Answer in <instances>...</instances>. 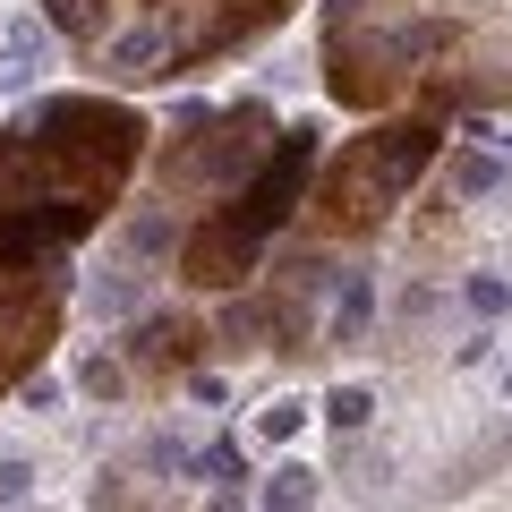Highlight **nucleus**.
<instances>
[{"label": "nucleus", "instance_id": "f257e3e1", "mask_svg": "<svg viewBox=\"0 0 512 512\" xmlns=\"http://www.w3.org/2000/svg\"><path fill=\"white\" fill-rule=\"evenodd\" d=\"M146 111L111 94H43L0 128V214L18 205H77L111 214L128 171L146 163Z\"/></svg>", "mask_w": 512, "mask_h": 512}, {"label": "nucleus", "instance_id": "f03ea898", "mask_svg": "<svg viewBox=\"0 0 512 512\" xmlns=\"http://www.w3.org/2000/svg\"><path fill=\"white\" fill-rule=\"evenodd\" d=\"M436 146H444L436 120H376L367 137H350L316 180V239H359L376 222H393V205L427 180Z\"/></svg>", "mask_w": 512, "mask_h": 512}, {"label": "nucleus", "instance_id": "7ed1b4c3", "mask_svg": "<svg viewBox=\"0 0 512 512\" xmlns=\"http://www.w3.org/2000/svg\"><path fill=\"white\" fill-rule=\"evenodd\" d=\"M265 146H274V111L265 103H222V111H180V137L163 146V163H154V188H163V205H188V197H239L248 188V171L265 163Z\"/></svg>", "mask_w": 512, "mask_h": 512}, {"label": "nucleus", "instance_id": "20e7f679", "mask_svg": "<svg viewBox=\"0 0 512 512\" xmlns=\"http://www.w3.org/2000/svg\"><path fill=\"white\" fill-rule=\"evenodd\" d=\"M316 154H325V128L299 120V128H274V146H265V163L248 171V188L239 197H222L214 214L231 222L248 248H265L274 231H291V214L308 205V180H316Z\"/></svg>", "mask_w": 512, "mask_h": 512}, {"label": "nucleus", "instance_id": "39448f33", "mask_svg": "<svg viewBox=\"0 0 512 512\" xmlns=\"http://www.w3.org/2000/svg\"><path fill=\"white\" fill-rule=\"evenodd\" d=\"M52 333H60V265H43V274H0V393L18 376H35Z\"/></svg>", "mask_w": 512, "mask_h": 512}, {"label": "nucleus", "instance_id": "423d86ee", "mask_svg": "<svg viewBox=\"0 0 512 512\" xmlns=\"http://www.w3.org/2000/svg\"><path fill=\"white\" fill-rule=\"evenodd\" d=\"M256 265H265V248H248L222 214L180 231V282L188 291H239V282H256Z\"/></svg>", "mask_w": 512, "mask_h": 512}, {"label": "nucleus", "instance_id": "0eeeda50", "mask_svg": "<svg viewBox=\"0 0 512 512\" xmlns=\"http://www.w3.org/2000/svg\"><path fill=\"white\" fill-rule=\"evenodd\" d=\"M197 350H205L197 316H171V308H154V316H137V325L120 333V350H111V359L163 384V376H197Z\"/></svg>", "mask_w": 512, "mask_h": 512}, {"label": "nucleus", "instance_id": "6e6552de", "mask_svg": "<svg viewBox=\"0 0 512 512\" xmlns=\"http://www.w3.org/2000/svg\"><path fill=\"white\" fill-rule=\"evenodd\" d=\"M367 325H376V274H350V282H342V299H333L325 342H333V350H359V342H367Z\"/></svg>", "mask_w": 512, "mask_h": 512}, {"label": "nucleus", "instance_id": "1a4fd4ad", "mask_svg": "<svg viewBox=\"0 0 512 512\" xmlns=\"http://www.w3.org/2000/svg\"><path fill=\"white\" fill-rule=\"evenodd\" d=\"M188 478H205V487H239V495H248V444H239V436H214V444H197Z\"/></svg>", "mask_w": 512, "mask_h": 512}, {"label": "nucleus", "instance_id": "9d476101", "mask_svg": "<svg viewBox=\"0 0 512 512\" xmlns=\"http://www.w3.org/2000/svg\"><path fill=\"white\" fill-rule=\"evenodd\" d=\"M43 18H52V35H69V43H94V52H103L111 0H43Z\"/></svg>", "mask_w": 512, "mask_h": 512}, {"label": "nucleus", "instance_id": "9b49d317", "mask_svg": "<svg viewBox=\"0 0 512 512\" xmlns=\"http://www.w3.org/2000/svg\"><path fill=\"white\" fill-rule=\"evenodd\" d=\"M316 504V470L308 461H282L274 478H265V512H308Z\"/></svg>", "mask_w": 512, "mask_h": 512}, {"label": "nucleus", "instance_id": "f8f14e48", "mask_svg": "<svg viewBox=\"0 0 512 512\" xmlns=\"http://www.w3.org/2000/svg\"><path fill=\"white\" fill-rule=\"evenodd\" d=\"M444 180H453V197H495V188H504V163H495V154H453Z\"/></svg>", "mask_w": 512, "mask_h": 512}, {"label": "nucleus", "instance_id": "ddd939ff", "mask_svg": "<svg viewBox=\"0 0 512 512\" xmlns=\"http://www.w3.org/2000/svg\"><path fill=\"white\" fill-rule=\"evenodd\" d=\"M325 419L342 427V436H359V427L376 419V393H367V384H333V393H325Z\"/></svg>", "mask_w": 512, "mask_h": 512}, {"label": "nucleus", "instance_id": "4468645a", "mask_svg": "<svg viewBox=\"0 0 512 512\" xmlns=\"http://www.w3.org/2000/svg\"><path fill=\"white\" fill-rule=\"evenodd\" d=\"M77 384H86L94 402H120V393H128V367L111 359V350H86V367H77Z\"/></svg>", "mask_w": 512, "mask_h": 512}, {"label": "nucleus", "instance_id": "2eb2a0df", "mask_svg": "<svg viewBox=\"0 0 512 512\" xmlns=\"http://www.w3.org/2000/svg\"><path fill=\"white\" fill-rule=\"evenodd\" d=\"M94 512H146L137 504V470H103L94 478Z\"/></svg>", "mask_w": 512, "mask_h": 512}, {"label": "nucleus", "instance_id": "dca6fc26", "mask_svg": "<svg viewBox=\"0 0 512 512\" xmlns=\"http://www.w3.org/2000/svg\"><path fill=\"white\" fill-rule=\"evenodd\" d=\"M299 419H308V402H265V410H256V436H265V444H291Z\"/></svg>", "mask_w": 512, "mask_h": 512}, {"label": "nucleus", "instance_id": "f3484780", "mask_svg": "<svg viewBox=\"0 0 512 512\" xmlns=\"http://www.w3.org/2000/svg\"><path fill=\"white\" fill-rule=\"evenodd\" d=\"M461 299H470L478 316H504V308H512V291H504L495 274H470V282H461Z\"/></svg>", "mask_w": 512, "mask_h": 512}, {"label": "nucleus", "instance_id": "a211bd4d", "mask_svg": "<svg viewBox=\"0 0 512 512\" xmlns=\"http://www.w3.org/2000/svg\"><path fill=\"white\" fill-rule=\"evenodd\" d=\"M35 69H43V35L18 26V35H9V77H35Z\"/></svg>", "mask_w": 512, "mask_h": 512}, {"label": "nucleus", "instance_id": "6ab92c4d", "mask_svg": "<svg viewBox=\"0 0 512 512\" xmlns=\"http://www.w3.org/2000/svg\"><path fill=\"white\" fill-rule=\"evenodd\" d=\"M26 495H35V461H0V504H26Z\"/></svg>", "mask_w": 512, "mask_h": 512}, {"label": "nucleus", "instance_id": "aec40b11", "mask_svg": "<svg viewBox=\"0 0 512 512\" xmlns=\"http://www.w3.org/2000/svg\"><path fill=\"white\" fill-rule=\"evenodd\" d=\"M205 512H248V495H239V487H214V504H205Z\"/></svg>", "mask_w": 512, "mask_h": 512}, {"label": "nucleus", "instance_id": "412c9836", "mask_svg": "<svg viewBox=\"0 0 512 512\" xmlns=\"http://www.w3.org/2000/svg\"><path fill=\"white\" fill-rule=\"evenodd\" d=\"M504 402H512V376H504Z\"/></svg>", "mask_w": 512, "mask_h": 512}]
</instances>
